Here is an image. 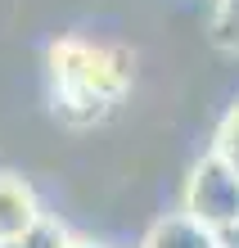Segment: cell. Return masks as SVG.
I'll list each match as a JSON object with an SVG mask.
<instances>
[{
    "label": "cell",
    "mask_w": 239,
    "mask_h": 248,
    "mask_svg": "<svg viewBox=\"0 0 239 248\" xmlns=\"http://www.w3.org/2000/svg\"><path fill=\"white\" fill-rule=\"evenodd\" d=\"M181 212L212 235L239 226V176L217 154H203L190 163V176L181 185Z\"/></svg>",
    "instance_id": "1"
},
{
    "label": "cell",
    "mask_w": 239,
    "mask_h": 248,
    "mask_svg": "<svg viewBox=\"0 0 239 248\" xmlns=\"http://www.w3.org/2000/svg\"><path fill=\"white\" fill-rule=\"evenodd\" d=\"M46 212L36 199V189L27 176H14V171H0V248L5 244H18L32 221Z\"/></svg>",
    "instance_id": "2"
},
{
    "label": "cell",
    "mask_w": 239,
    "mask_h": 248,
    "mask_svg": "<svg viewBox=\"0 0 239 248\" xmlns=\"http://www.w3.org/2000/svg\"><path fill=\"white\" fill-rule=\"evenodd\" d=\"M136 248H217V235L203 230L199 221H190L185 212H167V217L149 221Z\"/></svg>",
    "instance_id": "3"
},
{
    "label": "cell",
    "mask_w": 239,
    "mask_h": 248,
    "mask_svg": "<svg viewBox=\"0 0 239 248\" xmlns=\"http://www.w3.org/2000/svg\"><path fill=\"white\" fill-rule=\"evenodd\" d=\"M207 36H212V46L239 54V0H212L207 5Z\"/></svg>",
    "instance_id": "4"
},
{
    "label": "cell",
    "mask_w": 239,
    "mask_h": 248,
    "mask_svg": "<svg viewBox=\"0 0 239 248\" xmlns=\"http://www.w3.org/2000/svg\"><path fill=\"white\" fill-rule=\"evenodd\" d=\"M72 230H68V221L64 217H54V212H41L36 221H32V230L18 239V248H72Z\"/></svg>",
    "instance_id": "5"
},
{
    "label": "cell",
    "mask_w": 239,
    "mask_h": 248,
    "mask_svg": "<svg viewBox=\"0 0 239 248\" xmlns=\"http://www.w3.org/2000/svg\"><path fill=\"white\" fill-rule=\"evenodd\" d=\"M207 154H217L221 163L239 176V99L221 113V122H217V131H212V149H207Z\"/></svg>",
    "instance_id": "6"
},
{
    "label": "cell",
    "mask_w": 239,
    "mask_h": 248,
    "mask_svg": "<svg viewBox=\"0 0 239 248\" xmlns=\"http://www.w3.org/2000/svg\"><path fill=\"white\" fill-rule=\"evenodd\" d=\"M217 248H239V226L221 230V235H217Z\"/></svg>",
    "instance_id": "7"
},
{
    "label": "cell",
    "mask_w": 239,
    "mask_h": 248,
    "mask_svg": "<svg viewBox=\"0 0 239 248\" xmlns=\"http://www.w3.org/2000/svg\"><path fill=\"white\" fill-rule=\"evenodd\" d=\"M72 248H109V244H104V239H81V235H77V239H72Z\"/></svg>",
    "instance_id": "8"
},
{
    "label": "cell",
    "mask_w": 239,
    "mask_h": 248,
    "mask_svg": "<svg viewBox=\"0 0 239 248\" xmlns=\"http://www.w3.org/2000/svg\"><path fill=\"white\" fill-rule=\"evenodd\" d=\"M5 248H18V244H5Z\"/></svg>",
    "instance_id": "9"
}]
</instances>
